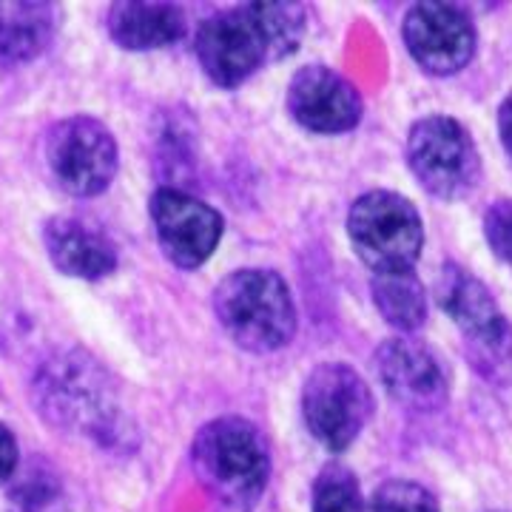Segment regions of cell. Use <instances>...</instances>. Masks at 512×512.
Masks as SVG:
<instances>
[{
    "label": "cell",
    "mask_w": 512,
    "mask_h": 512,
    "mask_svg": "<svg viewBox=\"0 0 512 512\" xmlns=\"http://www.w3.org/2000/svg\"><path fill=\"white\" fill-rule=\"evenodd\" d=\"M305 37V9L299 3H242L217 12L197 29V57L205 74L234 89L276 57H288Z\"/></svg>",
    "instance_id": "6da1fadb"
},
{
    "label": "cell",
    "mask_w": 512,
    "mask_h": 512,
    "mask_svg": "<svg viewBox=\"0 0 512 512\" xmlns=\"http://www.w3.org/2000/svg\"><path fill=\"white\" fill-rule=\"evenodd\" d=\"M191 464L202 487L231 510L256 504L271 476L268 441L251 421L237 416L202 427L191 447Z\"/></svg>",
    "instance_id": "7a4b0ae2"
},
{
    "label": "cell",
    "mask_w": 512,
    "mask_h": 512,
    "mask_svg": "<svg viewBox=\"0 0 512 512\" xmlns=\"http://www.w3.org/2000/svg\"><path fill=\"white\" fill-rule=\"evenodd\" d=\"M214 311L242 350L271 353L296 333V308L285 279L274 271L245 268L225 276L214 293Z\"/></svg>",
    "instance_id": "3957f363"
},
{
    "label": "cell",
    "mask_w": 512,
    "mask_h": 512,
    "mask_svg": "<svg viewBox=\"0 0 512 512\" xmlns=\"http://www.w3.org/2000/svg\"><path fill=\"white\" fill-rule=\"evenodd\" d=\"M407 163L421 188L439 200H464L481 180V160L470 131L444 114L424 117L410 128Z\"/></svg>",
    "instance_id": "277c9868"
},
{
    "label": "cell",
    "mask_w": 512,
    "mask_h": 512,
    "mask_svg": "<svg viewBox=\"0 0 512 512\" xmlns=\"http://www.w3.org/2000/svg\"><path fill=\"white\" fill-rule=\"evenodd\" d=\"M353 251L373 271L413 268L424 245V225L410 200L393 191H370L353 202L348 214Z\"/></svg>",
    "instance_id": "5b68a950"
},
{
    "label": "cell",
    "mask_w": 512,
    "mask_h": 512,
    "mask_svg": "<svg viewBox=\"0 0 512 512\" xmlns=\"http://www.w3.org/2000/svg\"><path fill=\"white\" fill-rule=\"evenodd\" d=\"M373 396L365 379L348 365H319L302 387V416L313 439L342 453L365 430Z\"/></svg>",
    "instance_id": "8992f818"
},
{
    "label": "cell",
    "mask_w": 512,
    "mask_h": 512,
    "mask_svg": "<svg viewBox=\"0 0 512 512\" xmlns=\"http://www.w3.org/2000/svg\"><path fill=\"white\" fill-rule=\"evenodd\" d=\"M46 165L72 197L103 194L117 174V143L94 117H66L46 137Z\"/></svg>",
    "instance_id": "52a82bcc"
},
{
    "label": "cell",
    "mask_w": 512,
    "mask_h": 512,
    "mask_svg": "<svg viewBox=\"0 0 512 512\" xmlns=\"http://www.w3.org/2000/svg\"><path fill=\"white\" fill-rule=\"evenodd\" d=\"M37 399L49 419L66 421L94 436H109L117 416L109 407L103 373L83 356H63L40 373Z\"/></svg>",
    "instance_id": "ba28073f"
},
{
    "label": "cell",
    "mask_w": 512,
    "mask_h": 512,
    "mask_svg": "<svg viewBox=\"0 0 512 512\" xmlns=\"http://www.w3.org/2000/svg\"><path fill=\"white\" fill-rule=\"evenodd\" d=\"M402 35L413 60L436 77L461 72L476 55V26L456 3H416Z\"/></svg>",
    "instance_id": "9c48e42d"
},
{
    "label": "cell",
    "mask_w": 512,
    "mask_h": 512,
    "mask_svg": "<svg viewBox=\"0 0 512 512\" xmlns=\"http://www.w3.org/2000/svg\"><path fill=\"white\" fill-rule=\"evenodd\" d=\"M151 217L168 262L177 268H200L220 245L222 217L217 208L177 188H160L151 197Z\"/></svg>",
    "instance_id": "30bf717a"
},
{
    "label": "cell",
    "mask_w": 512,
    "mask_h": 512,
    "mask_svg": "<svg viewBox=\"0 0 512 512\" xmlns=\"http://www.w3.org/2000/svg\"><path fill=\"white\" fill-rule=\"evenodd\" d=\"M376 373L396 402L413 413H433L447 404L450 379L427 342L413 336L387 339L376 350Z\"/></svg>",
    "instance_id": "8fae6325"
},
{
    "label": "cell",
    "mask_w": 512,
    "mask_h": 512,
    "mask_svg": "<svg viewBox=\"0 0 512 512\" xmlns=\"http://www.w3.org/2000/svg\"><path fill=\"white\" fill-rule=\"evenodd\" d=\"M288 109L299 126L316 134H342L362 120V94L342 74L325 66H305L288 86Z\"/></svg>",
    "instance_id": "7c38bea8"
},
{
    "label": "cell",
    "mask_w": 512,
    "mask_h": 512,
    "mask_svg": "<svg viewBox=\"0 0 512 512\" xmlns=\"http://www.w3.org/2000/svg\"><path fill=\"white\" fill-rule=\"evenodd\" d=\"M46 254L57 271L74 279H103L117 268V248L100 228L77 217H57L43 228Z\"/></svg>",
    "instance_id": "4fadbf2b"
},
{
    "label": "cell",
    "mask_w": 512,
    "mask_h": 512,
    "mask_svg": "<svg viewBox=\"0 0 512 512\" xmlns=\"http://www.w3.org/2000/svg\"><path fill=\"white\" fill-rule=\"evenodd\" d=\"M109 35L128 52L165 49L185 35V15L177 3H114L109 9Z\"/></svg>",
    "instance_id": "5bb4252c"
},
{
    "label": "cell",
    "mask_w": 512,
    "mask_h": 512,
    "mask_svg": "<svg viewBox=\"0 0 512 512\" xmlns=\"http://www.w3.org/2000/svg\"><path fill=\"white\" fill-rule=\"evenodd\" d=\"M436 299H439L441 311L464 333V339H476L481 333L498 328L501 322H507V316L498 311L495 296L487 291V285L458 265L441 268L436 279Z\"/></svg>",
    "instance_id": "9a60e30c"
},
{
    "label": "cell",
    "mask_w": 512,
    "mask_h": 512,
    "mask_svg": "<svg viewBox=\"0 0 512 512\" xmlns=\"http://www.w3.org/2000/svg\"><path fill=\"white\" fill-rule=\"evenodd\" d=\"M55 35L52 3H0V60H35Z\"/></svg>",
    "instance_id": "2e32d148"
},
{
    "label": "cell",
    "mask_w": 512,
    "mask_h": 512,
    "mask_svg": "<svg viewBox=\"0 0 512 512\" xmlns=\"http://www.w3.org/2000/svg\"><path fill=\"white\" fill-rule=\"evenodd\" d=\"M373 302L384 319L399 330H419L427 319V293L413 268L376 271L370 282Z\"/></svg>",
    "instance_id": "e0dca14e"
},
{
    "label": "cell",
    "mask_w": 512,
    "mask_h": 512,
    "mask_svg": "<svg viewBox=\"0 0 512 512\" xmlns=\"http://www.w3.org/2000/svg\"><path fill=\"white\" fill-rule=\"evenodd\" d=\"M467 359L478 376L495 384L512 382V325L501 322L498 328L467 339Z\"/></svg>",
    "instance_id": "ac0fdd59"
},
{
    "label": "cell",
    "mask_w": 512,
    "mask_h": 512,
    "mask_svg": "<svg viewBox=\"0 0 512 512\" xmlns=\"http://www.w3.org/2000/svg\"><path fill=\"white\" fill-rule=\"evenodd\" d=\"M313 512H365L362 487L345 464H328L316 476Z\"/></svg>",
    "instance_id": "d6986e66"
},
{
    "label": "cell",
    "mask_w": 512,
    "mask_h": 512,
    "mask_svg": "<svg viewBox=\"0 0 512 512\" xmlns=\"http://www.w3.org/2000/svg\"><path fill=\"white\" fill-rule=\"evenodd\" d=\"M373 512H439L436 498L416 481H384L373 495Z\"/></svg>",
    "instance_id": "ffe728a7"
},
{
    "label": "cell",
    "mask_w": 512,
    "mask_h": 512,
    "mask_svg": "<svg viewBox=\"0 0 512 512\" xmlns=\"http://www.w3.org/2000/svg\"><path fill=\"white\" fill-rule=\"evenodd\" d=\"M484 237L493 254L512 265V200H498L484 214Z\"/></svg>",
    "instance_id": "44dd1931"
},
{
    "label": "cell",
    "mask_w": 512,
    "mask_h": 512,
    "mask_svg": "<svg viewBox=\"0 0 512 512\" xmlns=\"http://www.w3.org/2000/svg\"><path fill=\"white\" fill-rule=\"evenodd\" d=\"M18 470V441L6 424H0V484Z\"/></svg>",
    "instance_id": "7402d4cb"
},
{
    "label": "cell",
    "mask_w": 512,
    "mask_h": 512,
    "mask_svg": "<svg viewBox=\"0 0 512 512\" xmlns=\"http://www.w3.org/2000/svg\"><path fill=\"white\" fill-rule=\"evenodd\" d=\"M498 131H501V143L512 157V92L504 97V103L498 109Z\"/></svg>",
    "instance_id": "603a6c76"
}]
</instances>
